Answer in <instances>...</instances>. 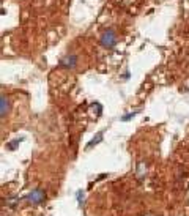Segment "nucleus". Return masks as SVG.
<instances>
[{
	"mask_svg": "<svg viewBox=\"0 0 189 216\" xmlns=\"http://www.w3.org/2000/svg\"><path fill=\"white\" fill-rule=\"evenodd\" d=\"M44 199H46V192L43 189H35L27 196V200L32 202V204H41Z\"/></svg>",
	"mask_w": 189,
	"mask_h": 216,
	"instance_id": "nucleus-2",
	"label": "nucleus"
},
{
	"mask_svg": "<svg viewBox=\"0 0 189 216\" xmlns=\"http://www.w3.org/2000/svg\"><path fill=\"white\" fill-rule=\"evenodd\" d=\"M101 44H103V48L106 49H114L117 44V33L114 32L112 29H107L103 32V35H101Z\"/></svg>",
	"mask_w": 189,
	"mask_h": 216,
	"instance_id": "nucleus-1",
	"label": "nucleus"
},
{
	"mask_svg": "<svg viewBox=\"0 0 189 216\" xmlns=\"http://www.w3.org/2000/svg\"><path fill=\"white\" fill-rule=\"evenodd\" d=\"M101 139H103V134L99 133V134H98V136H96V139H93L92 142H90V147H92V145H94V144H98V142H99Z\"/></svg>",
	"mask_w": 189,
	"mask_h": 216,
	"instance_id": "nucleus-5",
	"label": "nucleus"
},
{
	"mask_svg": "<svg viewBox=\"0 0 189 216\" xmlns=\"http://www.w3.org/2000/svg\"><path fill=\"white\" fill-rule=\"evenodd\" d=\"M10 110V103H8V98L5 95H2V119H5L6 112Z\"/></svg>",
	"mask_w": 189,
	"mask_h": 216,
	"instance_id": "nucleus-4",
	"label": "nucleus"
},
{
	"mask_svg": "<svg viewBox=\"0 0 189 216\" xmlns=\"http://www.w3.org/2000/svg\"><path fill=\"white\" fill-rule=\"evenodd\" d=\"M76 63H77L76 55H69V57H65V59L60 60V66H65V68H74Z\"/></svg>",
	"mask_w": 189,
	"mask_h": 216,
	"instance_id": "nucleus-3",
	"label": "nucleus"
}]
</instances>
